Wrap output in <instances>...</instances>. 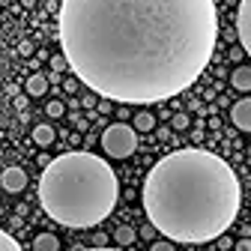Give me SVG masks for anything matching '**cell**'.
<instances>
[{"label":"cell","mask_w":251,"mask_h":251,"mask_svg":"<svg viewBox=\"0 0 251 251\" xmlns=\"http://www.w3.org/2000/svg\"><path fill=\"white\" fill-rule=\"evenodd\" d=\"M236 33H239V45H242V51L251 57V0H239Z\"/></svg>","instance_id":"cell-5"},{"label":"cell","mask_w":251,"mask_h":251,"mask_svg":"<svg viewBox=\"0 0 251 251\" xmlns=\"http://www.w3.org/2000/svg\"><path fill=\"white\" fill-rule=\"evenodd\" d=\"M155 233H159V230H155L152 225H144V227H141V236H144V239H155Z\"/></svg>","instance_id":"cell-19"},{"label":"cell","mask_w":251,"mask_h":251,"mask_svg":"<svg viewBox=\"0 0 251 251\" xmlns=\"http://www.w3.org/2000/svg\"><path fill=\"white\" fill-rule=\"evenodd\" d=\"M230 120H233L236 129L251 132V99H239V102L230 108Z\"/></svg>","instance_id":"cell-7"},{"label":"cell","mask_w":251,"mask_h":251,"mask_svg":"<svg viewBox=\"0 0 251 251\" xmlns=\"http://www.w3.org/2000/svg\"><path fill=\"white\" fill-rule=\"evenodd\" d=\"M57 39L96 96L155 105L188 90L212 60L215 0H60Z\"/></svg>","instance_id":"cell-1"},{"label":"cell","mask_w":251,"mask_h":251,"mask_svg":"<svg viewBox=\"0 0 251 251\" xmlns=\"http://www.w3.org/2000/svg\"><path fill=\"white\" fill-rule=\"evenodd\" d=\"M21 3H24L27 9H33V6H36V0H21Z\"/></svg>","instance_id":"cell-27"},{"label":"cell","mask_w":251,"mask_h":251,"mask_svg":"<svg viewBox=\"0 0 251 251\" xmlns=\"http://www.w3.org/2000/svg\"><path fill=\"white\" fill-rule=\"evenodd\" d=\"M33 251H60V239L54 233H39L33 239Z\"/></svg>","instance_id":"cell-10"},{"label":"cell","mask_w":251,"mask_h":251,"mask_svg":"<svg viewBox=\"0 0 251 251\" xmlns=\"http://www.w3.org/2000/svg\"><path fill=\"white\" fill-rule=\"evenodd\" d=\"M33 141L39 144V147H51L54 144V129H51V126H36V129H33Z\"/></svg>","instance_id":"cell-11"},{"label":"cell","mask_w":251,"mask_h":251,"mask_svg":"<svg viewBox=\"0 0 251 251\" xmlns=\"http://www.w3.org/2000/svg\"><path fill=\"white\" fill-rule=\"evenodd\" d=\"M248 155H251V147H248Z\"/></svg>","instance_id":"cell-28"},{"label":"cell","mask_w":251,"mask_h":251,"mask_svg":"<svg viewBox=\"0 0 251 251\" xmlns=\"http://www.w3.org/2000/svg\"><path fill=\"white\" fill-rule=\"evenodd\" d=\"M87 251H120V248H108V245H105V248H99V245H96V248H87Z\"/></svg>","instance_id":"cell-26"},{"label":"cell","mask_w":251,"mask_h":251,"mask_svg":"<svg viewBox=\"0 0 251 251\" xmlns=\"http://www.w3.org/2000/svg\"><path fill=\"white\" fill-rule=\"evenodd\" d=\"M239 251H251V242H248V239H242V242H239Z\"/></svg>","instance_id":"cell-25"},{"label":"cell","mask_w":251,"mask_h":251,"mask_svg":"<svg viewBox=\"0 0 251 251\" xmlns=\"http://www.w3.org/2000/svg\"><path fill=\"white\" fill-rule=\"evenodd\" d=\"M63 90H66V93H75V90H78V78H69L66 84H63Z\"/></svg>","instance_id":"cell-22"},{"label":"cell","mask_w":251,"mask_h":251,"mask_svg":"<svg viewBox=\"0 0 251 251\" xmlns=\"http://www.w3.org/2000/svg\"><path fill=\"white\" fill-rule=\"evenodd\" d=\"M99 111H102V114H111V99H102V102H99Z\"/></svg>","instance_id":"cell-23"},{"label":"cell","mask_w":251,"mask_h":251,"mask_svg":"<svg viewBox=\"0 0 251 251\" xmlns=\"http://www.w3.org/2000/svg\"><path fill=\"white\" fill-rule=\"evenodd\" d=\"M48 84H51V81H48L45 75H30V78H27V96H33V99H36V96H45V93H48Z\"/></svg>","instance_id":"cell-9"},{"label":"cell","mask_w":251,"mask_h":251,"mask_svg":"<svg viewBox=\"0 0 251 251\" xmlns=\"http://www.w3.org/2000/svg\"><path fill=\"white\" fill-rule=\"evenodd\" d=\"M96 245L105 248V245H108V236H105V233H96Z\"/></svg>","instance_id":"cell-24"},{"label":"cell","mask_w":251,"mask_h":251,"mask_svg":"<svg viewBox=\"0 0 251 251\" xmlns=\"http://www.w3.org/2000/svg\"><path fill=\"white\" fill-rule=\"evenodd\" d=\"M0 3H3V0H0Z\"/></svg>","instance_id":"cell-29"},{"label":"cell","mask_w":251,"mask_h":251,"mask_svg":"<svg viewBox=\"0 0 251 251\" xmlns=\"http://www.w3.org/2000/svg\"><path fill=\"white\" fill-rule=\"evenodd\" d=\"M102 147L111 159H129V155L138 150V132L135 126H126V123H114L105 129L102 135Z\"/></svg>","instance_id":"cell-4"},{"label":"cell","mask_w":251,"mask_h":251,"mask_svg":"<svg viewBox=\"0 0 251 251\" xmlns=\"http://www.w3.org/2000/svg\"><path fill=\"white\" fill-rule=\"evenodd\" d=\"M135 227H129V225H123V227H117L114 230V239H117V245H132L135 242Z\"/></svg>","instance_id":"cell-12"},{"label":"cell","mask_w":251,"mask_h":251,"mask_svg":"<svg viewBox=\"0 0 251 251\" xmlns=\"http://www.w3.org/2000/svg\"><path fill=\"white\" fill-rule=\"evenodd\" d=\"M0 185H3L9 195H18V192L27 188V174L21 168H6L3 174H0Z\"/></svg>","instance_id":"cell-6"},{"label":"cell","mask_w":251,"mask_h":251,"mask_svg":"<svg viewBox=\"0 0 251 251\" xmlns=\"http://www.w3.org/2000/svg\"><path fill=\"white\" fill-rule=\"evenodd\" d=\"M81 105L84 108H93V105H96V93H87V96L81 99Z\"/></svg>","instance_id":"cell-20"},{"label":"cell","mask_w":251,"mask_h":251,"mask_svg":"<svg viewBox=\"0 0 251 251\" xmlns=\"http://www.w3.org/2000/svg\"><path fill=\"white\" fill-rule=\"evenodd\" d=\"M230 84H233L239 93H248V90H251V66H236L233 75H230Z\"/></svg>","instance_id":"cell-8"},{"label":"cell","mask_w":251,"mask_h":251,"mask_svg":"<svg viewBox=\"0 0 251 251\" xmlns=\"http://www.w3.org/2000/svg\"><path fill=\"white\" fill-rule=\"evenodd\" d=\"M18 51H21L24 57H30V54H33V42H21V45H18Z\"/></svg>","instance_id":"cell-21"},{"label":"cell","mask_w":251,"mask_h":251,"mask_svg":"<svg viewBox=\"0 0 251 251\" xmlns=\"http://www.w3.org/2000/svg\"><path fill=\"white\" fill-rule=\"evenodd\" d=\"M66 66H69V63H66V57H63V54H54V57H51V69H54V72H63Z\"/></svg>","instance_id":"cell-16"},{"label":"cell","mask_w":251,"mask_h":251,"mask_svg":"<svg viewBox=\"0 0 251 251\" xmlns=\"http://www.w3.org/2000/svg\"><path fill=\"white\" fill-rule=\"evenodd\" d=\"M242 188L233 168L209 150H176L159 159L144 179L150 225L171 242H212L233 222Z\"/></svg>","instance_id":"cell-2"},{"label":"cell","mask_w":251,"mask_h":251,"mask_svg":"<svg viewBox=\"0 0 251 251\" xmlns=\"http://www.w3.org/2000/svg\"><path fill=\"white\" fill-rule=\"evenodd\" d=\"M63 111H66V108H63V102H57V99H54V102H48V108H45V114H48V117H63Z\"/></svg>","instance_id":"cell-15"},{"label":"cell","mask_w":251,"mask_h":251,"mask_svg":"<svg viewBox=\"0 0 251 251\" xmlns=\"http://www.w3.org/2000/svg\"><path fill=\"white\" fill-rule=\"evenodd\" d=\"M120 182L114 168L93 152L75 150L51 159L39 179V203L63 227H96L114 212Z\"/></svg>","instance_id":"cell-3"},{"label":"cell","mask_w":251,"mask_h":251,"mask_svg":"<svg viewBox=\"0 0 251 251\" xmlns=\"http://www.w3.org/2000/svg\"><path fill=\"white\" fill-rule=\"evenodd\" d=\"M171 126H174V129H188V114H174Z\"/></svg>","instance_id":"cell-17"},{"label":"cell","mask_w":251,"mask_h":251,"mask_svg":"<svg viewBox=\"0 0 251 251\" xmlns=\"http://www.w3.org/2000/svg\"><path fill=\"white\" fill-rule=\"evenodd\" d=\"M155 126V117L150 114V111H141V114H135V132H150Z\"/></svg>","instance_id":"cell-13"},{"label":"cell","mask_w":251,"mask_h":251,"mask_svg":"<svg viewBox=\"0 0 251 251\" xmlns=\"http://www.w3.org/2000/svg\"><path fill=\"white\" fill-rule=\"evenodd\" d=\"M150 251H176V248H174V242H152Z\"/></svg>","instance_id":"cell-18"},{"label":"cell","mask_w":251,"mask_h":251,"mask_svg":"<svg viewBox=\"0 0 251 251\" xmlns=\"http://www.w3.org/2000/svg\"><path fill=\"white\" fill-rule=\"evenodd\" d=\"M0 251H24V248L18 245L15 236H9L6 230H0Z\"/></svg>","instance_id":"cell-14"}]
</instances>
